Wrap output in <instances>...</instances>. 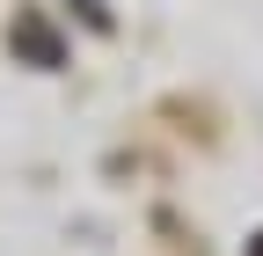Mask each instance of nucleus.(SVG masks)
Listing matches in <instances>:
<instances>
[{"mask_svg": "<svg viewBox=\"0 0 263 256\" xmlns=\"http://www.w3.org/2000/svg\"><path fill=\"white\" fill-rule=\"evenodd\" d=\"M22 44L37 51V66H59V44H51V29H44V22H22Z\"/></svg>", "mask_w": 263, "mask_h": 256, "instance_id": "1", "label": "nucleus"}, {"mask_svg": "<svg viewBox=\"0 0 263 256\" xmlns=\"http://www.w3.org/2000/svg\"><path fill=\"white\" fill-rule=\"evenodd\" d=\"M249 256H263V234H256V249H249Z\"/></svg>", "mask_w": 263, "mask_h": 256, "instance_id": "2", "label": "nucleus"}]
</instances>
